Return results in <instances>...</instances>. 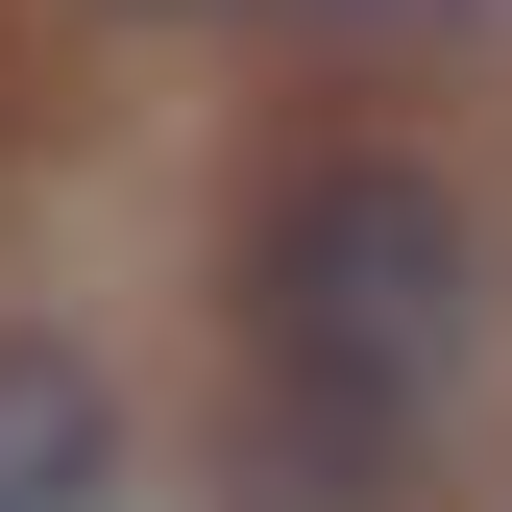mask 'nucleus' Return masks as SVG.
<instances>
[{
    "label": "nucleus",
    "instance_id": "1",
    "mask_svg": "<svg viewBox=\"0 0 512 512\" xmlns=\"http://www.w3.org/2000/svg\"><path fill=\"white\" fill-rule=\"evenodd\" d=\"M464 317H488V244H464L439 171L342 147V171H293V196H269V342H293L342 415H415L439 366H464Z\"/></svg>",
    "mask_w": 512,
    "mask_h": 512
},
{
    "label": "nucleus",
    "instance_id": "2",
    "mask_svg": "<svg viewBox=\"0 0 512 512\" xmlns=\"http://www.w3.org/2000/svg\"><path fill=\"white\" fill-rule=\"evenodd\" d=\"M0 512H98V366L0 342Z\"/></svg>",
    "mask_w": 512,
    "mask_h": 512
}]
</instances>
